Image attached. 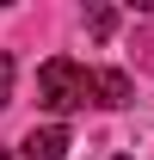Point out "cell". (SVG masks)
<instances>
[{"label":"cell","instance_id":"6da1fadb","mask_svg":"<svg viewBox=\"0 0 154 160\" xmlns=\"http://www.w3.org/2000/svg\"><path fill=\"white\" fill-rule=\"evenodd\" d=\"M37 105L43 111H74V105H86V68H80L74 56H49L37 68Z\"/></svg>","mask_w":154,"mask_h":160},{"label":"cell","instance_id":"7a4b0ae2","mask_svg":"<svg viewBox=\"0 0 154 160\" xmlns=\"http://www.w3.org/2000/svg\"><path fill=\"white\" fill-rule=\"evenodd\" d=\"M25 160H68V129L62 123H43L25 136Z\"/></svg>","mask_w":154,"mask_h":160},{"label":"cell","instance_id":"3957f363","mask_svg":"<svg viewBox=\"0 0 154 160\" xmlns=\"http://www.w3.org/2000/svg\"><path fill=\"white\" fill-rule=\"evenodd\" d=\"M86 92H93L99 105H111V111H117V105H130V99H136L130 74H117V68H105V74H86Z\"/></svg>","mask_w":154,"mask_h":160},{"label":"cell","instance_id":"277c9868","mask_svg":"<svg viewBox=\"0 0 154 160\" xmlns=\"http://www.w3.org/2000/svg\"><path fill=\"white\" fill-rule=\"evenodd\" d=\"M86 25H93V37H111L117 12H111V6H86Z\"/></svg>","mask_w":154,"mask_h":160},{"label":"cell","instance_id":"5b68a950","mask_svg":"<svg viewBox=\"0 0 154 160\" xmlns=\"http://www.w3.org/2000/svg\"><path fill=\"white\" fill-rule=\"evenodd\" d=\"M6 105H13V56L0 49V111H6Z\"/></svg>","mask_w":154,"mask_h":160},{"label":"cell","instance_id":"8992f818","mask_svg":"<svg viewBox=\"0 0 154 160\" xmlns=\"http://www.w3.org/2000/svg\"><path fill=\"white\" fill-rule=\"evenodd\" d=\"M0 160H6V148H0Z\"/></svg>","mask_w":154,"mask_h":160}]
</instances>
